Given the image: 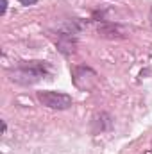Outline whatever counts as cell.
<instances>
[{
	"instance_id": "obj_1",
	"label": "cell",
	"mask_w": 152,
	"mask_h": 154,
	"mask_svg": "<svg viewBox=\"0 0 152 154\" xmlns=\"http://www.w3.org/2000/svg\"><path fill=\"white\" fill-rule=\"evenodd\" d=\"M52 66L47 61H20L11 72L9 79L16 84H23V86H31L36 84L41 79L50 75Z\"/></svg>"
},
{
	"instance_id": "obj_2",
	"label": "cell",
	"mask_w": 152,
	"mask_h": 154,
	"mask_svg": "<svg viewBox=\"0 0 152 154\" xmlns=\"http://www.w3.org/2000/svg\"><path fill=\"white\" fill-rule=\"evenodd\" d=\"M36 99L41 106L50 108V109H57V111H65L68 108H72L74 99L72 95L65 93V91H54V90H43L36 93Z\"/></svg>"
},
{
	"instance_id": "obj_3",
	"label": "cell",
	"mask_w": 152,
	"mask_h": 154,
	"mask_svg": "<svg viewBox=\"0 0 152 154\" xmlns=\"http://www.w3.org/2000/svg\"><path fill=\"white\" fill-rule=\"evenodd\" d=\"M72 81H74V84L79 90L90 91V90L95 88V84L99 81V75L90 66H74L72 68Z\"/></svg>"
},
{
	"instance_id": "obj_4",
	"label": "cell",
	"mask_w": 152,
	"mask_h": 154,
	"mask_svg": "<svg viewBox=\"0 0 152 154\" xmlns=\"http://www.w3.org/2000/svg\"><path fill=\"white\" fill-rule=\"evenodd\" d=\"M113 127V116L106 111H100V113H95L91 118V133L93 134H100V133H106Z\"/></svg>"
},
{
	"instance_id": "obj_5",
	"label": "cell",
	"mask_w": 152,
	"mask_h": 154,
	"mask_svg": "<svg viewBox=\"0 0 152 154\" xmlns=\"http://www.w3.org/2000/svg\"><path fill=\"white\" fill-rule=\"evenodd\" d=\"M97 32H99V36H100V38H106V39L125 38V32L122 31V27H120V25H116V23H109V22H108V23L99 25Z\"/></svg>"
},
{
	"instance_id": "obj_6",
	"label": "cell",
	"mask_w": 152,
	"mask_h": 154,
	"mask_svg": "<svg viewBox=\"0 0 152 154\" xmlns=\"http://www.w3.org/2000/svg\"><path fill=\"white\" fill-rule=\"evenodd\" d=\"M18 2H20L22 5H27V7H29V5H34L38 0H18Z\"/></svg>"
},
{
	"instance_id": "obj_7",
	"label": "cell",
	"mask_w": 152,
	"mask_h": 154,
	"mask_svg": "<svg viewBox=\"0 0 152 154\" xmlns=\"http://www.w3.org/2000/svg\"><path fill=\"white\" fill-rule=\"evenodd\" d=\"M5 11H7V0H2V9H0V14L4 16V14H5Z\"/></svg>"
},
{
	"instance_id": "obj_8",
	"label": "cell",
	"mask_w": 152,
	"mask_h": 154,
	"mask_svg": "<svg viewBox=\"0 0 152 154\" xmlns=\"http://www.w3.org/2000/svg\"><path fill=\"white\" fill-rule=\"evenodd\" d=\"M5 131H7V124L5 120H2V134H5Z\"/></svg>"
},
{
	"instance_id": "obj_9",
	"label": "cell",
	"mask_w": 152,
	"mask_h": 154,
	"mask_svg": "<svg viewBox=\"0 0 152 154\" xmlns=\"http://www.w3.org/2000/svg\"><path fill=\"white\" fill-rule=\"evenodd\" d=\"M150 23H152V16H150Z\"/></svg>"
}]
</instances>
